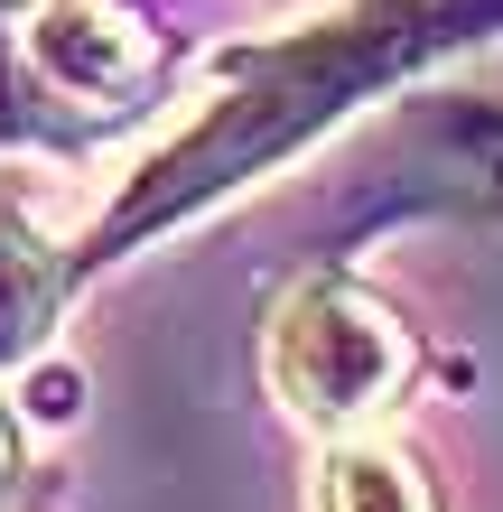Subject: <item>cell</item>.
<instances>
[{
  "instance_id": "cell-1",
  "label": "cell",
  "mask_w": 503,
  "mask_h": 512,
  "mask_svg": "<svg viewBox=\"0 0 503 512\" xmlns=\"http://www.w3.org/2000/svg\"><path fill=\"white\" fill-rule=\"evenodd\" d=\"M494 28H503V0H345L336 19H308V28L261 38V47H233L205 75V94L168 122V140L84 224L75 280L140 252L150 233L187 224L196 205L233 196L243 177H271L327 122H345L354 103H373L392 75L429 66V56H448L466 38H494Z\"/></svg>"
},
{
  "instance_id": "cell-2",
  "label": "cell",
  "mask_w": 503,
  "mask_h": 512,
  "mask_svg": "<svg viewBox=\"0 0 503 512\" xmlns=\"http://www.w3.org/2000/svg\"><path fill=\"white\" fill-rule=\"evenodd\" d=\"M410 364H420L410 326L336 270H308L261 326V382L308 438H364L410 391Z\"/></svg>"
},
{
  "instance_id": "cell-3",
  "label": "cell",
  "mask_w": 503,
  "mask_h": 512,
  "mask_svg": "<svg viewBox=\"0 0 503 512\" xmlns=\"http://www.w3.org/2000/svg\"><path fill=\"white\" fill-rule=\"evenodd\" d=\"M75 243L84 233L47 224L28 205V177L0 168V364H19L56 326V308L75 298Z\"/></svg>"
},
{
  "instance_id": "cell-4",
  "label": "cell",
  "mask_w": 503,
  "mask_h": 512,
  "mask_svg": "<svg viewBox=\"0 0 503 512\" xmlns=\"http://www.w3.org/2000/svg\"><path fill=\"white\" fill-rule=\"evenodd\" d=\"M308 512H438L429 466L392 438H327L308 466Z\"/></svg>"
},
{
  "instance_id": "cell-5",
  "label": "cell",
  "mask_w": 503,
  "mask_h": 512,
  "mask_svg": "<svg viewBox=\"0 0 503 512\" xmlns=\"http://www.w3.org/2000/svg\"><path fill=\"white\" fill-rule=\"evenodd\" d=\"M28 494V429L10 419V401H0V512H10Z\"/></svg>"
},
{
  "instance_id": "cell-6",
  "label": "cell",
  "mask_w": 503,
  "mask_h": 512,
  "mask_svg": "<svg viewBox=\"0 0 503 512\" xmlns=\"http://www.w3.org/2000/svg\"><path fill=\"white\" fill-rule=\"evenodd\" d=\"M0 10H38V0H0Z\"/></svg>"
}]
</instances>
